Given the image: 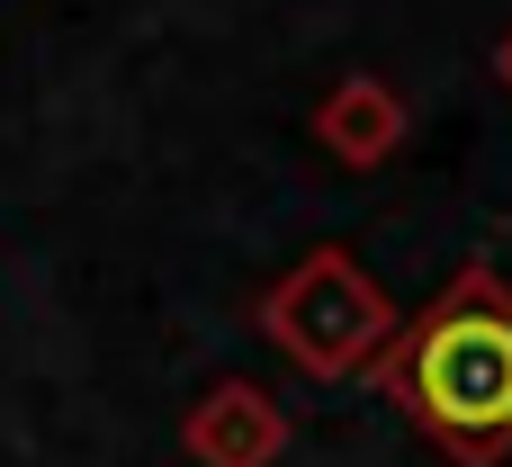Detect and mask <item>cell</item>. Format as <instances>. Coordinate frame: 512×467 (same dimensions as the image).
<instances>
[{
  "label": "cell",
  "instance_id": "cell-1",
  "mask_svg": "<svg viewBox=\"0 0 512 467\" xmlns=\"http://www.w3.org/2000/svg\"><path fill=\"white\" fill-rule=\"evenodd\" d=\"M396 387L459 450L512 441V306H504V288H459L450 306H432L423 333L396 360Z\"/></svg>",
  "mask_w": 512,
  "mask_h": 467
}]
</instances>
